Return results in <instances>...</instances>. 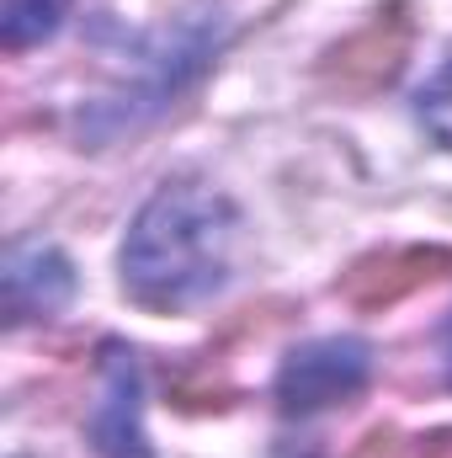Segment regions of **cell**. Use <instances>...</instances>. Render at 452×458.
Listing matches in <instances>:
<instances>
[{
	"instance_id": "7",
	"label": "cell",
	"mask_w": 452,
	"mask_h": 458,
	"mask_svg": "<svg viewBox=\"0 0 452 458\" xmlns=\"http://www.w3.org/2000/svg\"><path fill=\"white\" fill-rule=\"evenodd\" d=\"M59 11H64V0H5L0 5V38H5V48L43 43L59 27Z\"/></svg>"
},
{
	"instance_id": "2",
	"label": "cell",
	"mask_w": 452,
	"mask_h": 458,
	"mask_svg": "<svg viewBox=\"0 0 452 458\" xmlns=\"http://www.w3.org/2000/svg\"><path fill=\"white\" fill-rule=\"evenodd\" d=\"M367 378H372V346L356 336H320L288 352L277 373V405L288 416H314L351 400Z\"/></svg>"
},
{
	"instance_id": "5",
	"label": "cell",
	"mask_w": 452,
	"mask_h": 458,
	"mask_svg": "<svg viewBox=\"0 0 452 458\" xmlns=\"http://www.w3.org/2000/svg\"><path fill=\"white\" fill-rule=\"evenodd\" d=\"M91 443L102 458H155L144 421H138V362L128 346L102 352V384H96V411H91Z\"/></svg>"
},
{
	"instance_id": "3",
	"label": "cell",
	"mask_w": 452,
	"mask_h": 458,
	"mask_svg": "<svg viewBox=\"0 0 452 458\" xmlns=\"http://www.w3.org/2000/svg\"><path fill=\"white\" fill-rule=\"evenodd\" d=\"M405 59H410V11L389 5L362 32H351L346 43H336L320 59V81L331 91H346V97H372V91L399 81Z\"/></svg>"
},
{
	"instance_id": "6",
	"label": "cell",
	"mask_w": 452,
	"mask_h": 458,
	"mask_svg": "<svg viewBox=\"0 0 452 458\" xmlns=\"http://www.w3.org/2000/svg\"><path fill=\"white\" fill-rule=\"evenodd\" d=\"M70 293H75V272L54 245H43V240L11 245V256H5V315L11 320L54 315Z\"/></svg>"
},
{
	"instance_id": "8",
	"label": "cell",
	"mask_w": 452,
	"mask_h": 458,
	"mask_svg": "<svg viewBox=\"0 0 452 458\" xmlns=\"http://www.w3.org/2000/svg\"><path fill=\"white\" fill-rule=\"evenodd\" d=\"M421 123L431 128L437 144L452 149V54L442 59V70L421 86Z\"/></svg>"
},
{
	"instance_id": "1",
	"label": "cell",
	"mask_w": 452,
	"mask_h": 458,
	"mask_svg": "<svg viewBox=\"0 0 452 458\" xmlns=\"http://www.w3.org/2000/svg\"><path fill=\"white\" fill-rule=\"evenodd\" d=\"M239 256V208L208 182H165L122 240V288L144 310H192L224 293Z\"/></svg>"
},
{
	"instance_id": "11",
	"label": "cell",
	"mask_w": 452,
	"mask_h": 458,
	"mask_svg": "<svg viewBox=\"0 0 452 458\" xmlns=\"http://www.w3.org/2000/svg\"><path fill=\"white\" fill-rule=\"evenodd\" d=\"M448 378H452V326H448Z\"/></svg>"
},
{
	"instance_id": "10",
	"label": "cell",
	"mask_w": 452,
	"mask_h": 458,
	"mask_svg": "<svg viewBox=\"0 0 452 458\" xmlns=\"http://www.w3.org/2000/svg\"><path fill=\"white\" fill-rule=\"evenodd\" d=\"M410 458H452V432H431V437H421V448Z\"/></svg>"
},
{
	"instance_id": "9",
	"label": "cell",
	"mask_w": 452,
	"mask_h": 458,
	"mask_svg": "<svg viewBox=\"0 0 452 458\" xmlns=\"http://www.w3.org/2000/svg\"><path fill=\"white\" fill-rule=\"evenodd\" d=\"M389 448H394V427H372L362 437V454L356 458H389Z\"/></svg>"
},
{
	"instance_id": "4",
	"label": "cell",
	"mask_w": 452,
	"mask_h": 458,
	"mask_svg": "<svg viewBox=\"0 0 452 458\" xmlns=\"http://www.w3.org/2000/svg\"><path fill=\"white\" fill-rule=\"evenodd\" d=\"M448 277H452V245H399V250L356 256L340 272V299L362 315H378V310H394L399 299H410L431 283H448Z\"/></svg>"
}]
</instances>
